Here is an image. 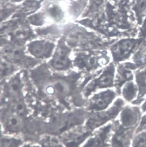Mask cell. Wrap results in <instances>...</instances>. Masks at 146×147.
<instances>
[{
    "mask_svg": "<svg viewBox=\"0 0 146 147\" xmlns=\"http://www.w3.org/2000/svg\"><path fill=\"white\" fill-rule=\"evenodd\" d=\"M143 40L141 39H125L115 43L111 48L113 61L121 63L131 59Z\"/></svg>",
    "mask_w": 146,
    "mask_h": 147,
    "instance_id": "obj_1",
    "label": "cell"
},
{
    "mask_svg": "<svg viewBox=\"0 0 146 147\" xmlns=\"http://www.w3.org/2000/svg\"><path fill=\"white\" fill-rule=\"evenodd\" d=\"M125 102L123 98H118L107 111L95 114L90 117L86 123V127L88 130L92 131L115 118L125 106Z\"/></svg>",
    "mask_w": 146,
    "mask_h": 147,
    "instance_id": "obj_2",
    "label": "cell"
},
{
    "mask_svg": "<svg viewBox=\"0 0 146 147\" xmlns=\"http://www.w3.org/2000/svg\"><path fill=\"white\" fill-rule=\"evenodd\" d=\"M22 118L7 107L0 113V122L5 132L10 135L18 134L23 131L24 124Z\"/></svg>",
    "mask_w": 146,
    "mask_h": 147,
    "instance_id": "obj_3",
    "label": "cell"
},
{
    "mask_svg": "<svg viewBox=\"0 0 146 147\" xmlns=\"http://www.w3.org/2000/svg\"><path fill=\"white\" fill-rule=\"evenodd\" d=\"M0 56L20 66L24 64L26 56L22 46L16 43H5L0 47Z\"/></svg>",
    "mask_w": 146,
    "mask_h": 147,
    "instance_id": "obj_4",
    "label": "cell"
},
{
    "mask_svg": "<svg viewBox=\"0 0 146 147\" xmlns=\"http://www.w3.org/2000/svg\"><path fill=\"white\" fill-rule=\"evenodd\" d=\"M23 83L20 72H17L6 81L5 92L7 102H13L23 98Z\"/></svg>",
    "mask_w": 146,
    "mask_h": 147,
    "instance_id": "obj_5",
    "label": "cell"
},
{
    "mask_svg": "<svg viewBox=\"0 0 146 147\" xmlns=\"http://www.w3.org/2000/svg\"><path fill=\"white\" fill-rule=\"evenodd\" d=\"M141 114V110L138 106H125L120 115V124L124 128L135 129L140 123Z\"/></svg>",
    "mask_w": 146,
    "mask_h": 147,
    "instance_id": "obj_6",
    "label": "cell"
},
{
    "mask_svg": "<svg viewBox=\"0 0 146 147\" xmlns=\"http://www.w3.org/2000/svg\"><path fill=\"white\" fill-rule=\"evenodd\" d=\"M135 129H128L122 127L119 121L114 122L111 147H129Z\"/></svg>",
    "mask_w": 146,
    "mask_h": 147,
    "instance_id": "obj_7",
    "label": "cell"
},
{
    "mask_svg": "<svg viewBox=\"0 0 146 147\" xmlns=\"http://www.w3.org/2000/svg\"><path fill=\"white\" fill-rule=\"evenodd\" d=\"M114 122L101 128L93 134L82 147H109L110 138L113 130Z\"/></svg>",
    "mask_w": 146,
    "mask_h": 147,
    "instance_id": "obj_8",
    "label": "cell"
},
{
    "mask_svg": "<svg viewBox=\"0 0 146 147\" xmlns=\"http://www.w3.org/2000/svg\"><path fill=\"white\" fill-rule=\"evenodd\" d=\"M92 131L85 128H77L67 132L61 137V141L66 147H80V145L89 136L92 135Z\"/></svg>",
    "mask_w": 146,
    "mask_h": 147,
    "instance_id": "obj_9",
    "label": "cell"
},
{
    "mask_svg": "<svg viewBox=\"0 0 146 147\" xmlns=\"http://www.w3.org/2000/svg\"><path fill=\"white\" fill-rule=\"evenodd\" d=\"M137 68L132 62H123L120 63L117 68L115 83L121 89L125 83L134 79V74Z\"/></svg>",
    "mask_w": 146,
    "mask_h": 147,
    "instance_id": "obj_10",
    "label": "cell"
},
{
    "mask_svg": "<svg viewBox=\"0 0 146 147\" xmlns=\"http://www.w3.org/2000/svg\"><path fill=\"white\" fill-rule=\"evenodd\" d=\"M54 46L52 43L42 40L31 42L27 46L28 53L38 58L50 57L53 51Z\"/></svg>",
    "mask_w": 146,
    "mask_h": 147,
    "instance_id": "obj_11",
    "label": "cell"
},
{
    "mask_svg": "<svg viewBox=\"0 0 146 147\" xmlns=\"http://www.w3.org/2000/svg\"><path fill=\"white\" fill-rule=\"evenodd\" d=\"M116 96V92L113 90H108L101 92L92 98L89 109L96 111L106 109L112 102Z\"/></svg>",
    "mask_w": 146,
    "mask_h": 147,
    "instance_id": "obj_12",
    "label": "cell"
},
{
    "mask_svg": "<svg viewBox=\"0 0 146 147\" xmlns=\"http://www.w3.org/2000/svg\"><path fill=\"white\" fill-rule=\"evenodd\" d=\"M135 83L138 88L137 97L131 102L133 105L139 106L143 102L146 96V67L136 70L134 74Z\"/></svg>",
    "mask_w": 146,
    "mask_h": 147,
    "instance_id": "obj_13",
    "label": "cell"
},
{
    "mask_svg": "<svg viewBox=\"0 0 146 147\" xmlns=\"http://www.w3.org/2000/svg\"><path fill=\"white\" fill-rule=\"evenodd\" d=\"M115 67L113 63L107 67L100 77L94 82L96 87L106 88L113 86L115 82Z\"/></svg>",
    "mask_w": 146,
    "mask_h": 147,
    "instance_id": "obj_14",
    "label": "cell"
},
{
    "mask_svg": "<svg viewBox=\"0 0 146 147\" xmlns=\"http://www.w3.org/2000/svg\"><path fill=\"white\" fill-rule=\"evenodd\" d=\"M52 66L58 70L66 69L70 65L69 52L67 49L60 47L58 49L52 59Z\"/></svg>",
    "mask_w": 146,
    "mask_h": 147,
    "instance_id": "obj_15",
    "label": "cell"
},
{
    "mask_svg": "<svg viewBox=\"0 0 146 147\" xmlns=\"http://www.w3.org/2000/svg\"><path fill=\"white\" fill-rule=\"evenodd\" d=\"M18 69L19 67L0 56V83L7 81Z\"/></svg>",
    "mask_w": 146,
    "mask_h": 147,
    "instance_id": "obj_16",
    "label": "cell"
},
{
    "mask_svg": "<svg viewBox=\"0 0 146 147\" xmlns=\"http://www.w3.org/2000/svg\"><path fill=\"white\" fill-rule=\"evenodd\" d=\"M131 59L137 69L146 67V40H143Z\"/></svg>",
    "mask_w": 146,
    "mask_h": 147,
    "instance_id": "obj_17",
    "label": "cell"
},
{
    "mask_svg": "<svg viewBox=\"0 0 146 147\" xmlns=\"http://www.w3.org/2000/svg\"><path fill=\"white\" fill-rule=\"evenodd\" d=\"M121 92L124 101L131 103L137 97L138 88L133 80L129 81L122 87Z\"/></svg>",
    "mask_w": 146,
    "mask_h": 147,
    "instance_id": "obj_18",
    "label": "cell"
},
{
    "mask_svg": "<svg viewBox=\"0 0 146 147\" xmlns=\"http://www.w3.org/2000/svg\"><path fill=\"white\" fill-rule=\"evenodd\" d=\"M52 84L48 86L46 89L48 94L62 96L67 93L68 88L65 83L61 81H57Z\"/></svg>",
    "mask_w": 146,
    "mask_h": 147,
    "instance_id": "obj_19",
    "label": "cell"
},
{
    "mask_svg": "<svg viewBox=\"0 0 146 147\" xmlns=\"http://www.w3.org/2000/svg\"><path fill=\"white\" fill-rule=\"evenodd\" d=\"M61 140L50 135H46L40 140L42 147H63Z\"/></svg>",
    "mask_w": 146,
    "mask_h": 147,
    "instance_id": "obj_20",
    "label": "cell"
},
{
    "mask_svg": "<svg viewBox=\"0 0 146 147\" xmlns=\"http://www.w3.org/2000/svg\"><path fill=\"white\" fill-rule=\"evenodd\" d=\"M23 141L14 137H5L0 139V147H20Z\"/></svg>",
    "mask_w": 146,
    "mask_h": 147,
    "instance_id": "obj_21",
    "label": "cell"
},
{
    "mask_svg": "<svg viewBox=\"0 0 146 147\" xmlns=\"http://www.w3.org/2000/svg\"><path fill=\"white\" fill-rule=\"evenodd\" d=\"M132 147H146V131L143 132L135 136Z\"/></svg>",
    "mask_w": 146,
    "mask_h": 147,
    "instance_id": "obj_22",
    "label": "cell"
},
{
    "mask_svg": "<svg viewBox=\"0 0 146 147\" xmlns=\"http://www.w3.org/2000/svg\"><path fill=\"white\" fill-rule=\"evenodd\" d=\"M145 130H146V114L141 118L140 124L136 130V133L138 134Z\"/></svg>",
    "mask_w": 146,
    "mask_h": 147,
    "instance_id": "obj_23",
    "label": "cell"
},
{
    "mask_svg": "<svg viewBox=\"0 0 146 147\" xmlns=\"http://www.w3.org/2000/svg\"><path fill=\"white\" fill-rule=\"evenodd\" d=\"M146 7V0H136V9L139 12H142Z\"/></svg>",
    "mask_w": 146,
    "mask_h": 147,
    "instance_id": "obj_24",
    "label": "cell"
},
{
    "mask_svg": "<svg viewBox=\"0 0 146 147\" xmlns=\"http://www.w3.org/2000/svg\"><path fill=\"white\" fill-rule=\"evenodd\" d=\"M141 111L143 113H145L146 112V98H145V100L143 101V102L142 105L141 107Z\"/></svg>",
    "mask_w": 146,
    "mask_h": 147,
    "instance_id": "obj_25",
    "label": "cell"
},
{
    "mask_svg": "<svg viewBox=\"0 0 146 147\" xmlns=\"http://www.w3.org/2000/svg\"><path fill=\"white\" fill-rule=\"evenodd\" d=\"M22 147H40L38 145H34V144H24Z\"/></svg>",
    "mask_w": 146,
    "mask_h": 147,
    "instance_id": "obj_26",
    "label": "cell"
}]
</instances>
